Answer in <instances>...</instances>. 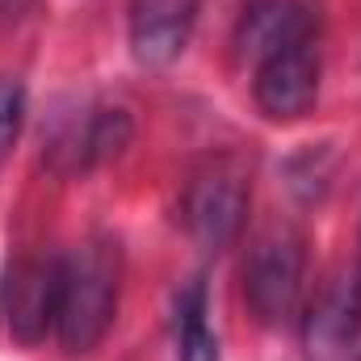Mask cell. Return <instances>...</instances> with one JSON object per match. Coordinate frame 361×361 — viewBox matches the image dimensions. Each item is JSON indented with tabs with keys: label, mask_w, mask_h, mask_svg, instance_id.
<instances>
[{
	"label": "cell",
	"mask_w": 361,
	"mask_h": 361,
	"mask_svg": "<svg viewBox=\"0 0 361 361\" xmlns=\"http://www.w3.org/2000/svg\"><path fill=\"white\" fill-rule=\"evenodd\" d=\"M311 25H319V17L307 0H248V8L240 17L235 47H240V55H248L257 63L277 42H286Z\"/></svg>",
	"instance_id": "8"
},
{
	"label": "cell",
	"mask_w": 361,
	"mask_h": 361,
	"mask_svg": "<svg viewBox=\"0 0 361 361\" xmlns=\"http://www.w3.org/2000/svg\"><path fill=\"white\" fill-rule=\"evenodd\" d=\"M307 277V240L294 223H269L252 235L244 257V302L257 324L277 328L298 315Z\"/></svg>",
	"instance_id": "2"
},
{
	"label": "cell",
	"mask_w": 361,
	"mask_h": 361,
	"mask_svg": "<svg viewBox=\"0 0 361 361\" xmlns=\"http://www.w3.org/2000/svg\"><path fill=\"white\" fill-rule=\"evenodd\" d=\"M357 273H361V265H357Z\"/></svg>",
	"instance_id": "12"
},
{
	"label": "cell",
	"mask_w": 361,
	"mask_h": 361,
	"mask_svg": "<svg viewBox=\"0 0 361 361\" xmlns=\"http://www.w3.org/2000/svg\"><path fill=\"white\" fill-rule=\"evenodd\" d=\"M118 290H122V248L114 235H92L72 257H63L55 336L72 357H85L105 341L118 315Z\"/></svg>",
	"instance_id": "1"
},
{
	"label": "cell",
	"mask_w": 361,
	"mask_h": 361,
	"mask_svg": "<svg viewBox=\"0 0 361 361\" xmlns=\"http://www.w3.org/2000/svg\"><path fill=\"white\" fill-rule=\"evenodd\" d=\"M324 80L319 55V25L277 42L252 63V97L269 122H298L315 109Z\"/></svg>",
	"instance_id": "3"
},
{
	"label": "cell",
	"mask_w": 361,
	"mask_h": 361,
	"mask_svg": "<svg viewBox=\"0 0 361 361\" xmlns=\"http://www.w3.org/2000/svg\"><path fill=\"white\" fill-rule=\"evenodd\" d=\"M177 361H219V336L206 324V281H189L177 294Z\"/></svg>",
	"instance_id": "10"
},
{
	"label": "cell",
	"mask_w": 361,
	"mask_h": 361,
	"mask_svg": "<svg viewBox=\"0 0 361 361\" xmlns=\"http://www.w3.org/2000/svg\"><path fill=\"white\" fill-rule=\"evenodd\" d=\"M361 332V273H332L302 311V349L311 361H349Z\"/></svg>",
	"instance_id": "6"
},
{
	"label": "cell",
	"mask_w": 361,
	"mask_h": 361,
	"mask_svg": "<svg viewBox=\"0 0 361 361\" xmlns=\"http://www.w3.org/2000/svg\"><path fill=\"white\" fill-rule=\"evenodd\" d=\"M21 122H25V89L8 76H0V164L8 160L17 135H21Z\"/></svg>",
	"instance_id": "11"
},
{
	"label": "cell",
	"mask_w": 361,
	"mask_h": 361,
	"mask_svg": "<svg viewBox=\"0 0 361 361\" xmlns=\"http://www.w3.org/2000/svg\"><path fill=\"white\" fill-rule=\"evenodd\" d=\"M59 281H63V261L59 257H21L4 273L0 315H4V328L17 345L34 349L55 332Z\"/></svg>",
	"instance_id": "5"
},
{
	"label": "cell",
	"mask_w": 361,
	"mask_h": 361,
	"mask_svg": "<svg viewBox=\"0 0 361 361\" xmlns=\"http://www.w3.org/2000/svg\"><path fill=\"white\" fill-rule=\"evenodd\" d=\"M126 139H130V118H126V109L101 105V109H89V114H85V122L68 126V130L55 139L51 152H55V156H68V169H92V164L118 156V152L126 147Z\"/></svg>",
	"instance_id": "9"
},
{
	"label": "cell",
	"mask_w": 361,
	"mask_h": 361,
	"mask_svg": "<svg viewBox=\"0 0 361 361\" xmlns=\"http://www.w3.org/2000/svg\"><path fill=\"white\" fill-rule=\"evenodd\" d=\"M244 219H248V173L235 160H210L185 180L180 223L197 248L223 252L244 231Z\"/></svg>",
	"instance_id": "4"
},
{
	"label": "cell",
	"mask_w": 361,
	"mask_h": 361,
	"mask_svg": "<svg viewBox=\"0 0 361 361\" xmlns=\"http://www.w3.org/2000/svg\"><path fill=\"white\" fill-rule=\"evenodd\" d=\"M202 0H130V51L147 68L173 63L189 47Z\"/></svg>",
	"instance_id": "7"
}]
</instances>
